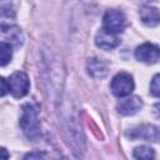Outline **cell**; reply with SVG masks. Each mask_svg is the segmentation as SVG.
<instances>
[{"label":"cell","instance_id":"17","mask_svg":"<svg viewBox=\"0 0 160 160\" xmlns=\"http://www.w3.org/2000/svg\"><path fill=\"white\" fill-rule=\"evenodd\" d=\"M154 115L158 119H160V102H158V104L154 105Z\"/></svg>","mask_w":160,"mask_h":160},{"label":"cell","instance_id":"8","mask_svg":"<svg viewBox=\"0 0 160 160\" xmlns=\"http://www.w3.org/2000/svg\"><path fill=\"white\" fill-rule=\"evenodd\" d=\"M142 108V101L140 98L138 96H131V98H128L125 100H121L118 105H116V110L120 115H124V116H130V115H134L136 114L140 109Z\"/></svg>","mask_w":160,"mask_h":160},{"label":"cell","instance_id":"11","mask_svg":"<svg viewBox=\"0 0 160 160\" xmlns=\"http://www.w3.org/2000/svg\"><path fill=\"white\" fill-rule=\"evenodd\" d=\"M140 19L148 26H156L160 22V11L152 6H144L140 9Z\"/></svg>","mask_w":160,"mask_h":160},{"label":"cell","instance_id":"5","mask_svg":"<svg viewBox=\"0 0 160 160\" xmlns=\"http://www.w3.org/2000/svg\"><path fill=\"white\" fill-rule=\"evenodd\" d=\"M135 56L139 61L154 64L160 59V48L151 42H144L135 50Z\"/></svg>","mask_w":160,"mask_h":160},{"label":"cell","instance_id":"13","mask_svg":"<svg viewBox=\"0 0 160 160\" xmlns=\"http://www.w3.org/2000/svg\"><path fill=\"white\" fill-rule=\"evenodd\" d=\"M0 58H1V66H5L12 58V50H11V45L5 42V41H1L0 42Z\"/></svg>","mask_w":160,"mask_h":160},{"label":"cell","instance_id":"6","mask_svg":"<svg viewBox=\"0 0 160 160\" xmlns=\"http://www.w3.org/2000/svg\"><path fill=\"white\" fill-rule=\"evenodd\" d=\"M130 139H144L148 141H159L160 142V128L154 125H140L131 129L126 134Z\"/></svg>","mask_w":160,"mask_h":160},{"label":"cell","instance_id":"1","mask_svg":"<svg viewBox=\"0 0 160 160\" xmlns=\"http://www.w3.org/2000/svg\"><path fill=\"white\" fill-rule=\"evenodd\" d=\"M39 111V105L34 102H26L21 106L20 126L29 139H36L40 135Z\"/></svg>","mask_w":160,"mask_h":160},{"label":"cell","instance_id":"18","mask_svg":"<svg viewBox=\"0 0 160 160\" xmlns=\"http://www.w3.org/2000/svg\"><path fill=\"white\" fill-rule=\"evenodd\" d=\"M8 151L5 148H1V160H8Z\"/></svg>","mask_w":160,"mask_h":160},{"label":"cell","instance_id":"4","mask_svg":"<svg viewBox=\"0 0 160 160\" xmlns=\"http://www.w3.org/2000/svg\"><path fill=\"white\" fill-rule=\"evenodd\" d=\"M10 92L14 98H22L28 94L30 89V81L24 71H15L8 80Z\"/></svg>","mask_w":160,"mask_h":160},{"label":"cell","instance_id":"12","mask_svg":"<svg viewBox=\"0 0 160 160\" xmlns=\"http://www.w3.org/2000/svg\"><path fill=\"white\" fill-rule=\"evenodd\" d=\"M134 158L136 160H154L155 158V151L150 146L141 145L134 149Z\"/></svg>","mask_w":160,"mask_h":160},{"label":"cell","instance_id":"7","mask_svg":"<svg viewBox=\"0 0 160 160\" xmlns=\"http://www.w3.org/2000/svg\"><path fill=\"white\" fill-rule=\"evenodd\" d=\"M1 41H5L12 46H20L24 42V35L21 32V30L18 26H10V25H1Z\"/></svg>","mask_w":160,"mask_h":160},{"label":"cell","instance_id":"14","mask_svg":"<svg viewBox=\"0 0 160 160\" xmlns=\"http://www.w3.org/2000/svg\"><path fill=\"white\" fill-rule=\"evenodd\" d=\"M150 92L155 98H160V74H156L150 82Z\"/></svg>","mask_w":160,"mask_h":160},{"label":"cell","instance_id":"10","mask_svg":"<svg viewBox=\"0 0 160 160\" xmlns=\"http://www.w3.org/2000/svg\"><path fill=\"white\" fill-rule=\"evenodd\" d=\"M86 68H88V72L95 79H101L108 74L106 64L98 58H90L86 62Z\"/></svg>","mask_w":160,"mask_h":160},{"label":"cell","instance_id":"9","mask_svg":"<svg viewBox=\"0 0 160 160\" xmlns=\"http://www.w3.org/2000/svg\"><path fill=\"white\" fill-rule=\"evenodd\" d=\"M120 40L115 34H111L104 29H101L96 36H95V44L104 50H111L114 48H116L119 45Z\"/></svg>","mask_w":160,"mask_h":160},{"label":"cell","instance_id":"3","mask_svg":"<svg viewBox=\"0 0 160 160\" xmlns=\"http://www.w3.org/2000/svg\"><path fill=\"white\" fill-rule=\"evenodd\" d=\"M102 25H104V30L111 32V34H118L121 32L126 25V19L125 15L120 11V10H108L104 15L102 19Z\"/></svg>","mask_w":160,"mask_h":160},{"label":"cell","instance_id":"16","mask_svg":"<svg viewBox=\"0 0 160 160\" xmlns=\"http://www.w3.org/2000/svg\"><path fill=\"white\" fill-rule=\"evenodd\" d=\"M0 82H1V96H5L6 92L10 91V89H9V82H8L6 79H4V78L0 79Z\"/></svg>","mask_w":160,"mask_h":160},{"label":"cell","instance_id":"2","mask_svg":"<svg viewBox=\"0 0 160 160\" xmlns=\"http://www.w3.org/2000/svg\"><path fill=\"white\" fill-rule=\"evenodd\" d=\"M134 80L132 76L128 72H119L114 76L111 81V91L118 98H124L131 94L134 90Z\"/></svg>","mask_w":160,"mask_h":160},{"label":"cell","instance_id":"15","mask_svg":"<svg viewBox=\"0 0 160 160\" xmlns=\"http://www.w3.org/2000/svg\"><path fill=\"white\" fill-rule=\"evenodd\" d=\"M22 160H45V155L44 152H40V151H31V152H28Z\"/></svg>","mask_w":160,"mask_h":160}]
</instances>
